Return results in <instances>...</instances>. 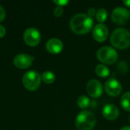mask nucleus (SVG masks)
<instances>
[{"mask_svg": "<svg viewBox=\"0 0 130 130\" xmlns=\"http://www.w3.org/2000/svg\"><path fill=\"white\" fill-rule=\"evenodd\" d=\"M96 122V117L92 112L82 110L75 119V126L78 130H92Z\"/></svg>", "mask_w": 130, "mask_h": 130, "instance_id": "7ed1b4c3", "label": "nucleus"}, {"mask_svg": "<svg viewBox=\"0 0 130 130\" xmlns=\"http://www.w3.org/2000/svg\"><path fill=\"white\" fill-rule=\"evenodd\" d=\"M129 18V11L124 7H117L114 8L111 14L112 21L117 25H123L127 22Z\"/></svg>", "mask_w": 130, "mask_h": 130, "instance_id": "423d86ee", "label": "nucleus"}, {"mask_svg": "<svg viewBox=\"0 0 130 130\" xmlns=\"http://www.w3.org/2000/svg\"><path fill=\"white\" fill-rule=\"evenodd\" d=\"M34 57L28 54L21 53L14 59V64L18 69H27L32 65Z\"/></svg>", "mask_w": 130, "mask_h": 130, "instance_id": "9b49d317", "label": "nucleus"}, {"mask_svg": "<svg viewBox=\"0 0 130 130\" xmlns=\"http://www.w3.org/2000/svg\"><path fill=\"white\" fill-rule=\"evenodd\" d=\"M123 4L127 6V7H130V0H123Z\"/></svg>", "mask_w": 130, "mask_h": 130, "instance_id": "b1692460", "label": "nucleus"}, {"mask_svg": "<svg viewBox=\"0 0 130 130\" xmlns=\"http://www.w3.org/2000/svg\"><path fill=\"white\" fill-rule=\"evenodd\" d=\"M98 59L104 64L112 65L118 59V53L115 49L109 46L101 47L97 52Z\"/></svg>", "mask_w": 130, "mask_h": 130, "instance_id": "20e7f679", "label": "nucleus"}, {"mask_svg": "<svg viewBox=\"0 0 130 130\" xmlns=\"http://www.w3.org/2000/svg\"><path fill=\"white\" fill-rule=\"evenodd\" d=\"M5 34H6V30L5 27L0 24V38L3 37L5 35Z\"/></svg>", "mask_w": 130, "mask_h": 130, "instance_id": "5701e85b", "label": "nucleus"}, {"mask_svg": "<svg viewBox=\"0 0 130 130\" xmlns=\"http://www.w3.org/2000/svg\"><path fill=\"white\" fill-rule=\"evenodd\" d=\"M129 17H130V11H129Z\"/></svg>", "mask_w": 130, "mask_h": 130, "instance_id": "bb28decb", "label": "nucleus"}, {"mask_svg": "<svg viewBox=\"0 0 130 130\" xmlns=\"http://www.w3.org/2000/svg\"><path fill=\"white\" fill-rule=\"evenodd\" d=\"M46 50L52 54H58L63 49V43L61 40L57 38H51L46 43Z\"/></svg>", "mask_w": 130, "mask_h": 130, "instance_id": "ddd939ff", "label": "nucleus"}, {"mask_svg": "<svg viewBox=\"0 0 130 130\" xmlns=\"http://www.w3.org/2000/svg\"><path fill=\"white\" fill-rule=\"evenodd\" d=\"M90 103H91L90 99L85 95H82V96L78 97V98L77 100V104L81 109L88 108L90 105Z\"/></svg>", "mask_w": 130, "mask_h": 130, "instance_id": "f3484780", "label": "nucleus"}, {"mask_svg": "<svg viewBox=\"0 0 130 130\" xmlns=\"http://www.w3.org/2000/svg\"><path fill=\"white\" fill-rule=\"evenodd\" d=\"M22 82L26 89L34 91L39 88L41 82V76L36 71H29L23 75Z\"/></svg>", "mask_w": 130, "mask_h": 130, "instance_id": "39448f33", "label": "nucleus"}, {"mask_svg": "<svg viewBox=\"0 0 130 130\" xmlns=\"http://www.w3.org/2000/svg\"><path fill=\"white\" fill-rule=\"evenodd\" d=\"M53 2H54L56 5H57V6H61V7H62V6L66 5L69 2V1H68V0H54Z\"/></svg>", "mask_w": 130, "mask_h": 130, "instance_id": "aec40b11", "label": "nucleus"}, {"mask_svg": "<svg viewBox=\"0 0 130 130\" xmlns=\"http://www.w3.org/2000/svg\"><path fill=\"white\" fill-rule=\"evenodd\" d=\"M5 18V11L2 5H0V22L4 21Z\"/></svg>", "mask_w": 130, "mask_h": 130, "instance_id": "412c9836", "label": "nucleus"}, {"mask_svg": "<svg viewBox=\"0 0 130 130\" xmlns=\"http://www.w3.org/2000/svg\"><path fill=\"white\" fill-rule=\"evenodd\" d=\"M121 106L126 111H130V91L124 93L120 100Z\"/></svg>", "mask_w": 130, "mask_h": 130, "instance_id": "2eb2a0df", "label": "nucleus"}, {"mask_svg": "<svg viewBox=\"0 0 130 130\" xmlns=\"http://www.w3.org/2000/svg\"><path fill=\"white\" fill-rule=\"evenodd\" d=\"M69 25L74 33L77 34H85L93 28L94 21L87 14L79 13L75 14L71 18Z\"/></svg>", "mask_w": 130, "mask_h": 130, "instance_id": "f257e3e1", "label": "nucleus"}, {"mask_svg": "<svg viewBox=\"0 0 130 130\" xmlns=\"http://www.w3.org/2000/svg\"><path fill=\"white\" fill-rule=\"evenodd\" d=\"M86 90L89 96L93 98H98L103 94V86L100 81L91 79L86 85Z\"/></svg>", "mask_w": 130, "mask_h": 130, "instance_id": "1a4fd4ad", "label": "nucleus"}, {"mask_svg": "<svg viewBox=\"0 0 130 130\" xmlns=\"http://www.w3.org/2000/svg\"><path fill=\"white\" fill-rule=\"evenodd\" d=\"M63 8L61 7V6H56L54 10H53V14L56 17L59 18V17H61L63 14Z\"/></svg>", "mask_w": 130, "mask_h": 130, "instance_id": "6ab92c4d", "label": "nucleus"}, {"mask_svg": "<svg viewBox=\"0 0 130 130\" xmlns=\"http://www.w3.org/2000/svg\"><path fill=\"white\" fill-rule=\"evenodd\" d=\"M95 72L101 78H106L110 75V69L104 64H98L95 67Z\"/></svg>", "mask_w": 130, "mask_h": 130, "instance_id": "4468645a", "label": "nucleus"}, {"mask_svg": "<svg viewBox=\"0 0 130 130\" xmlns=\"http://www.w3.org/2000/svg\"><path fill=\"white\" fill-rule=\"evenodd\" d=\"M41 79L46 83V84H52L56 80V75L53 72L50 71H46L42 74Z\"/></svg>", "mask_w": 130, "mask_h": 130, "instance_id": "dca6fc26", "label": "nucleus"}, {"mask_svg": "<svg viewBox=\"0 0 130 130\" xmlns=\"http://www.w3.org/2000/svg\"><path fill=\"white\" fill-rule=\"evenodd\" d=\"M40 40L41 35L37 29L30 27L25 30L24 33V40L28 46H36L40 43Z\"/></svg>", "mask_w": 130, "mask_h": 130, "instance_id": "0eeeda50", "label": "nucleus"}, {"mask_svg": "<svg viewBox=\"0 0 130 130\" xmlns=\"http://www.w3.org/2000/svg\"><path fill=\"white\" fill-rule=\"evenodd\" d=\"M121 83L114 78H110L105 82L104 90L106 93L111 97H117L122 91Z\"/></svg>", "mask_w": 130, "mask_h": 130, "instance_id": "6e6552de", "label": "nucleus"}, {"mask_svg": "<svg viewBox=\"0 0 130 130\" xmlns=\"http://www.w3.org/2000/svg\"><path fill=\"white\" fill-rule=\"evenodd\" d=\"M90 18H93L95 14H96V10H95V8H90L88 10V14H87Z\"/></svg>", "mask_w": 130, "mask_h": 130, "instance_id": "4be33fe9", "label": "nucleus"}, {"mask_svg": "<svg viewBox=\"0 0 130 130\" xmlns=\"http://www.w3.org/2000/svg\"><path fill=\"white\" fill-rule=\"evenodd\" d=\"M96 18L100 24H103L107 18V11L105 8H99L96 11Z\"/></svg>", "mask_w": 130, "mask_h": 130, "instance_id": "a211bd4d", "label": "nucleus"}, {"mask_svg": "<svg viewBox=\"0 0 130 130\" xmlns=\"http://www.w3.org/2000/svg\"><path fill=\"white\" fill-rule=\"evenodd\" d=\"M92 35L94 39L100 43L104 42L109 35L108 27L104 24H96L92 30Z\"/></svg>", "mask_w": 130, "mask_h": 130, "instance_id": "9d476101", "label": "nucleus"}, {"mask_svg": "<svg viewBox=\"0 0 130 130\" xmlns=\"http://www.w3.org/2000/svg\"><path fill=\"white\" fill-rule=\"evenodd\" d=\"M103 117L107 120H114L120 115V110L118 107L113 104H107L102 110Z\"/></svg>", "mask_w": 130, "mask_h": 130, "instance_id": "f8f14e48", "label": "nucleus"}, {"mask_svg": "<svg viewBox=\"0 0 130 130\" xmlns=\"http://www.w3.org/2000/svg\"><path fill=\"white\" fill-rule=\"evenodd\" d=\"M120 130H130V126H123V127H122Z\"/></svg>", "mask_w": 130, "mask_h": 130, "instance_id": "393cba45", "label": "nucleus"}, {"mask_svg": "<svg viewBox=\"0 0 130 130\" xmlns=\"http://www.w3.org/2000/svg\"><path fill=\"white\" fill-rule=\"evenodd\" d=\"M110 40L114 48L125 50L130 46V32L126 28H117L111 34Z\"/></svg>", "mask_w": 130, "mask_h": 130, "instance_id": "f03ea898", "label": "nucleus"}, {"mask_svg": "<svg viewBox=\"0 0 130 130\" xmlns=\"http://www.w3.org/2000/svg\"><path fill=\"white\" fill-rule=\"evenodd\" d=\"M129 123H130V115H129Z\"/></svg>", "mask_w": 130, "mask_h": 130, "instance_id": "a878e982", "label": "nucleus"}]
</instances>
